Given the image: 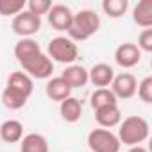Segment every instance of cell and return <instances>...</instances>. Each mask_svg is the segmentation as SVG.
<instances>
[{
    "instance_id": "cell-18",
    "label": "cell",
    "mask_w": 152,
    "mask_h": 152,
    "mask_svg": "<svg viewBox=\"0 0 152 152\" xmlns=\"http://www.w3.org/2000/svg\"><path fill=\"white\" fill-rule=\"evenodd\" d=\"M132 20L143 29L152 27V0H141L132 9Z\"/></svg>"
},
{
    "instance_id": "cell-3",
    "label": "cell",
    "mask_w": 152,
    "mask_h": 152,
    "mask_svg": "<svg viewBox=\"0 0 152 152\" xmlns=\"http://www.w3.org/2000/svg\"><path fill=\"white\" fill-rule=\"evenodd\" d=\"M100 29V16L91 9H83L73 15L72 25L68 29V38L72 41H86Z\"/></svg>"
},
{
    "instance_id": "cell-6",
    "label": "cell",
    "mask_w": 152,
    "mask_h": 152,
    "mask_svg": "<svg viewBox=\"0 0 152 152\" xmlns=\"http://www.w3.org/2000/svg\"><path fill=\"white\" fill-rule=\"evenodd\" d=\"M22 68L31 79H50L52 72H54V63L50 61V57L47 54L41 52V54L23 61Z\"/></svg>"
},
{
    "instance_id": "cell-9",
    "label": "cell",
    "mask_w": 152,
    "mask_h": 152,
    "mask_svg": "<svg viewBox=\"0 0 152 152\" xmlns=\"http://www.w3.org/2000/svg\"><path fill=\"white\" fill-rule=\"evenodd\" d=\"M47 18H48V23L54 31L57 32H68L70 25H72V20H73V13L68 6L64 4H52L50 11L47 13Z\"/></svg>"
},
{
    "instance_id": "cell-23",
    "label": "cell",
    "mask_w": 152,
    "mask_h": 152,
    "mask_svg": "<svg viewBox=\"0 0 152 152\" xmlns=\"http://www.w3.org/2000/svg\"><path fill=\"white\" fill-rule=\"evenodd\" d=\"M50 7H52L50 0H29L27 2V11L36 15V16H39V18L43 15H47L50 11Z\"/></svg>"
},
{
    "instance_id": "cell-26",
    "label": "cell",
    "mask_w": 152,
    "mask_h": 152,
    "mask_svg": "<svg viewBox=\"0 0 152 152\" xmlns=\"http://www.w3.org/2000/svg\"><path fill=\"white\" fill-rule=\"evenodd\" d=\"M127 152H148L143 145H136V147H129V150Z\"/></svg>"
},
{
    "instance_id": "cell-17",
    "label": "cell",
    "mask_w": 152,
    "mask_h": 152,
    "mask_svg": "<svg viewBox=\"0 0 152 152\" xmlns=\"http://www.w3.org/2000/svg\"><path fill=\"white\" fill-rule=\"evenodd\" d=\"M20 152H50V148L43 134L29 132L20 140Z\"/></svg>"
},
{
    "instance_id": "cell-1",
    "label": "cell",
    "mask_w": 152,
    "mask_h": 152,
    "mask_svg": "<svg viewBox=\"0 0 152 152\" xmlns=\"http://www.w3.org/2000/svg\"><path fill=\"white\" fill-rule=\"evenodd\" d=\"M32 91H34V83L29 75L25 72H13L2 91V104L11 111H18L27 104Z\"/></svg>"
},
{
    "instance_id": "cell-12",
    "label": "cell",
    "mask_w": 152,
    "mask_h": 152,
    "mask_svg": "<svg viewBox=\"0 0 152 152\" xmlns=\"http://www.w3.org/2000/svg\"><path fill=\"white\" fill-rule=\"evenodd\" d=\"M45 93H47V97H48L50 100H54V102H63V100H66L68 97H72V88L66 84V81L59 75V77L48 79V83H47V86H45Z\"/></svg>"
},
{
    "instance_id": "cell-24",
    "label": "cell",
    "mask_w": 152,
    "mask_h": 152,
    "mask_svg": "<svg viewBox=\"0 0 152 152\" xmlns=\"http://www.w3.org/2000/svg\"><path fill=\"white\" fill-rule=\"evenodd\" d=\"M138 97L145 102V104H150L152 102V77L148 75V77L141 79L138 83V90H136Z\"/></svg>"
},
{
    "instance_id": "cell-25",
    "label": "cell",
    "mask_w": 152,
    "mask_h": 152,
    "mask_svg": "<svg viewBox=\"0 0 152 152\" xmlns=\"http://www.w3.org/2000/svg\"><path fill=\"white\" fill-rule=\"evenodd\" d=\"M141 52H152V29H143L138 36V45Z\"/></svg>"
},
{
    "instance_id": "cell-15",
    "label": "cell",
    "mask_w": 152,
    "mask_h": 152,
    "mask_svg": "<svg viewBox=\"0 0 152 152\" xmlns=\"http://www.w3.org/2000/svg\"><path fill=\"white\" fill-rule=\"evenodd\" d=\"M59 113H61V118L64 122L75 124L83 116V102L75 97H68L66 100L59 102Z\"/></svg>"
},
{
    "instance_id": "cell-11",
    "label": "cell",
    "mask_w": 152,
    "mask_h": 152,
    "mask_svg": "<svg viewBox=\"0 0 152 152\" xmlns=\"http://www.w3.org/2000/svg\"><path fill=\"white\" fill-rule=\"evenodd\" d=\"M113 79H115V70L106 63H97L88 70V83H91L97 88L111 86Z\"/></svg>"
},
{
    "instance_id": "cell-20",
    "label": "cell",
    "mask_w": 152,
    "mask_h": 152,
    "mask_svg": "<svg viewBox=\"0 0 152 152\" xmlns=\"http://www.w3.org/2000/svg\"><path fill=\"white\" fill-rule=\"evenodd\" d=\"M90 104L97 111V109L106 107V106H115V104H118V100L109 88H97L90 97Z\"/></svg>"
},
{
    "instance_id": "cell-19",
    "label": "cell",
    "mask_w": 152,
    "mask_h": 152,
    "mask_svg": "<svg viewBox=\"0 0 152 152\" xmlns=\"http://www.w3.org/2000/svg\"><path fill=\"white\" fill-rule=\"evenodd\" d=\"M23 138V125L18 120H6L0 125V140L6 143H18Z\"/></svg>"
},
{
    "instance_id": "cell-2",
    "label": "cell",
    "mask_w": 152,
    "mask_h": 152,
    "mask_svg": "<svg viewBox=\"0 0 152 152\" xmlns=\"http://www.w3.org/2000/svg\"><path fill=\"white\" fill-rule=\"evenodd\" d=\"M148 134H150L148 122L143 116L132 115V116H127L120 122L116 136H118L120 143H124L127 147H136V145H141L148 138Z\"/></svg>"
},
{
    "instance_id": "cell-7",
    "label": "cell",
    "mask_w": 152,
    "mask_h": 152,
    "mask_svg": "<svg viewBox=\"0 0 152 152\" xmlns=\"http://www.w3.org/2000/svg\"><path fill=\"white\" fill-rule=\"evenodd\" d=\"M13 32L18 34L20 38H31L34 36L36 32H39L41 29V18L29 13L27 9H23L22 13H18L15 18H13Z\"/></svg>"
},
{
    "instance_id": "cell-8",
    "label": "cell",
    "mask_w": 152,
    "mask_h": 152,
    "mask_svg": "<svg viewBox=\"0 0 152 152\" xmlns=\"http://www.w3.org/2000/svg\"><path fill=\"white\" fill-rule=\"evenodd\" d=\"M113 95L116 97V100H129L136 95V90H138V81L132 73L129 72H122L118 75H115V79L111 83V88Z\"/></svg>"
},
{
    "instance_id": "cell-4",
    "label": "cell",
    "mask_w": 152,
    "mask_h": 152,
    "mask_svg": "<svg viewBox=\"0 0 152 152\" xmlns=\"http://www.w3.org/2000/svg\"><path fill=\"white\" fill-rule=\"evenodd\" d=\"M47 56L54 63H63V64H72L75 59L79 57V48L77 43L72 41L66 36H57L48 41L47 47Z\"/></svg>"
},
{
    "instance_id": "cell-16",
    "label": "cell",
    "mask_w": 152,
    "mask_h": 152,
    "mask_svg": "<svg viewBox=\"0 0 152 152\" xmlns=\"http://www.w3.org/2000/svg\"><path fill=\"white\" fill-rule=\"evenodd\" d=\"M38 54H41V47H39V43H38L36 39H32V38H22V39L15 45V57H16V61H18L20 64H22L23 61H27V59L38 56Z\"/></svg>"
},
{
    "instance_id": "cell-22",
    "label": "cell",
    "mask_w": 152,
    "mask_h": 152,
    "mask_svg": "<svg viewBox=\"0 0 152 152\" xmlns=\"http://www.w3.org/2000/svg\"><path fill=\"white\" fill-rule=\"evenodd\" d=\"M25 0H0V16H16L25 9Z\"/></svg>"
},
{
    "instance_id": "cell-10",
    "label": "cell",
    "mask_w": 152,
    "mask_h": 152,
    "mask_svg": "<svg viewBox=\"0 0 152 152\" xmlns=\"http://www.w3.org/2000/svg\"><path fill=\"white\" fill-rule=\"evenodd\" d=\"M115 61L122 68H134L141 61V50L136 47V43H122L115 50Z\"/></svg>"
},
{
    "instance_id": "cell-13",
    "label": "cell",
    "mask_w": 152,
    "mask_h": 152,
    "mask_svg": "<svg viewBox=\"0 0 152 152\" xmlns=\"http://www.w3.org/2000/svg\"><path fill=\"white\" fill-rule=\"evenodd\" d=\"M95 120H97V124L102 129H111V127L120 125V122H122V111H120L118 104L106 106V107H100V109L95 111Z\"/></svg>"
},
{
    "instance_id": "cell-5",
    "label": "cell",
    "mask_w": 152,
    "mask_h": 152,
    "mask_svg": "<svg viewBox=\"0 0 152 152\" xmlns=\"http://www.w3.org/2000/svg\"><path fill=\"white\" fill-rule=\"evenodd\" d=\"M88 147L91 152H120V140L109 129H93L88 134Z\"/></svg>"
},
{
    "instance_id": "cell-21",
    "label": "cell",
    "mask_w": 152,
    "mask_h": 152,
    "mask_svg": "<svg viewBox=\"0 0 152 152\" xmlns=\"http://www.w3.org/2000/svg\"><path fill=\"white\" fill-rule=\"evenodd\" d=\"M102 9L109 18H120V16H124L127 13L129 2L127 0H104Z\"/></svg>"
},
{
    "instance_id": "cell-14",
    "label": "cell",
    "mask_w": 152,
    "mask_h": 152,
    "mask_svg": "<svg viewBox=\"0 0 152 152\" xmlns=\"http://www.w3.org/2000/svg\"><path fill=\"white\" fill-rule=\"evenodd\" d=\"M61 77L66 81V84L72 90L73 88H83V86L88 84V70L81 64H70V66L64 68Z\"/></svg>"
}]
</instances>
